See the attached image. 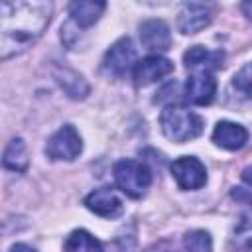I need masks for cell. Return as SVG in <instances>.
Here are the masks:
<instances>
[{
    "mask_svg": "<svg viewBox=\"0 0 252 252\" xmlns=\"http://www.w3.org/2000/svg\"><path fill=\"white\" fill-rule=\"evenodd\" d=\"M53 12V0H2L0 55L8 59L26 51L45 32Z\"/></svg>",
    "mask_w": 252,
    "mask_h": 252,
    "instance_id": "6da1fadb",
    "label": "cell"
},
{
    "mask_svg": "<svg viewBox=\"0 0 252 252\" xmlns=\"http://www.w3.org/2000/svg\"><path fill=\"white\" fill-rule=\"evenodd\" d=\"M159 124H161V132L165 134V138H169L171 142H177V144L197 138L205 126L203 118L199 114H195L189 108L175 106V104H169L161 110Z\"/></svg>",
    "mask_w": 252,
    "mask_h": 252,
    "instance_id": "7a4b0ae2",
    "label": "cell"
},
{
    "mask_svg": "<svg viewBox=\"0 0 252 252\" xmlns=\"http://www.w3.org/2000/svg\"><path fill=\"white\" fill-rule=\"evenodd\" d=\"M116 187L132 199H140L152 185V171L146 163L136 159H120L114 165Z\"/></svg>",
    "mask_w": 252,
    "mask_h": 252,
    "instance_id": "3957f363",
    "label": "cell"
},
{
    "mask_svg": "<svg viewBox=\"0 0 252 252\" xmlns=\"http://www.w3.org/2000/svg\"><path fill=\"white\" fill-rule=\"evenodd\" d=\"M215 16V6L209 0H185L177 12V30L185 35L205 30Z\"/></svg>",
    "mask_w": 252,
    "mask_h": 252,
    "instance_id": "277c9868",
    "label": "cell"
},
{
    "mask_svg": "<svg viewBox=\"0 0 252 252\" xmlns=\"http://www.w3.org/2000/svg\"><path fill=\"white\" fill-rule=\"evenodd\" d=\"M81 150H83V140H81L79 132L75 130V126H71V124L61 126L45 144L47 158H51L55 161H59V159L71 161L81 154Z\"/></svg>",
    "mask_w": 252,
    "mask_h": 252,
    "instance_id": "5b68a950",
    "label": "cell"
},
{
    "mask_svg": "<svg viewBox=\"0 0 252 252\" xmlns=\"http://www.w3.org/2000/svg\"><path fill=\"white\" fill-rule=\"evenodd\" d=\"M134 65H136V51L128 37H120L118 41H114L102 61L104 71L114 79H124Z\"/></svg>",
    "mask_w": 252,
    "mask_h": 252,
    "instance_id": "8992f818",
    "label": "cell"
},
{
    "mask_svg": "<svg viewBox=\"0 0 252 252\" xmlns=\"http://www.w3.org/2000/svg\"><path fill=\"white\" fill-rule=\"evenodd\" d=\"M171 175L177 181V185L185 191H195L201 189L207 183V169L205 165L193 158V156H183L177 158L171 163Z\"/></svg>",
    "mask_w": 252,
    "mask_h": 252,
    "instance_id": "52a82bcc",
    "label": "cell"
},
{
    "mask_svg": "<svg viewBox=\"0 0 252 252\" xmlns=\"http://www.w3.org/2000/svg\"><path fill=\"white\" fill-rule=\"evenodd\" d=\"M217 93V81L209 69H199L195 71L187 83H185V98L193 104L205 106L211 104Z\"/></svg>",
    "mask_w": 252,
    "mask_h": 252,
    "instance_id": "ba28073f",
    "label": "cell"
},
{
    "mask_svg": "<svg viewBox=\"0 0 252 252\" xmlns=\"http://www.w3.org/2000/svg\"><path fill=\"white\" fill-rule=\"evenodd\" d=\"M173 71V63L161 55H148L134 65V81L138 87L152 85L156 81H161Z\"/></svg>",
    "mask_w": 252,
    "mask_h": 252,
    "instance_id": "9c48e42d",
    "label": "cell"
},
{
    "mask_svg": "<svg viewBox=\"0 0 252 252\" xmlns=\"http://www.w3.org/2000/svg\"><path fill=\"white\" fill-rule=\"evenodd\" d=\"M85 207L104 219H116L124 211L122 201L116 197L114 191H110L106 187H100V189H94L93 193H89L85 197Z\"/></svg>",
    "mask_w": 252,
    "mask_h": 252,
    "instance_id": "30bf717a",
    "label": "cell"
},
{
    "mask_svg": "<svg viewBox=\"0 0 252 252\" xmlns=\"http://www.w3.org/2000/svg\"><path fill=\"white\" fill-rule=\"evenodd\" d=\"M140 41L148 51H165L171 45L169 28L161 20H146L140 24Z\"/></svg>",
    "mask_w": 252,
    "mask_h": 252,
    "instance_id": "8fae6325",
    "label": "cell"
},
{
    "mask_svg": "<svg viewBox=\"0 0 252 252\" xmlns=\"http://www.w3.org/2000/svg\"><path fill=\"white\" fill-rule=\"evenodd\" d=\"M248 140V132L244 126L240 124H234V122H219L213 130V142L222 148V150H228V152H234V150H240Z\"/></svg>",
    "mask_w": 252,
    "mask_h": 252,
    "instance_id": "7c38bea8",
    "label": "cell"
},
{
    "mask_svg": "<svg viewBox=\"0 0 252 252\" xmlns=\"http://www.w3.org/2000/svg\"><path fill=\"white\" fill-rule=\"evenodd\" d=\"M106 8V0H71L69 16L81 28H91L98 22Z\"/></svg>",
    "mask_w": 252,
    "mask_h": 252,
    "instance_id": "4fadbf2b",
    "label": "cell"
},
{
    "mask_svg": "<svg viewBox=\"0 0 252 252\" xmlns=\"http://www.w3.org/2000/svg\"><path fill=\"white\" fill-rule=\"evenodd\" d=\"M183 61L187 67H201V69H217L220 67L222 63V53L220 51H209L201 45H193L185 51L183 55Z\"/></svg>",
    "mask_w": 252,
    "mask_h": 252,
    "instance_id": "5bb4252c",
    "label": "cell"
},
{
    "mask_svg": "<svg viewBox=\"0 0 252 252\" xmlns=\"http://www.w3.org/2000/svg\"><path fill=\"white\" fill-rule=\"evenodd\" d=\"M55 79H57V83L61 85V89L71 98H83L89 93L87 81L77 71H71V69H65V67H57L55 69Z\"/></svg>",
    "mask_w": 252,
    "mask_h": 252,
    "instance_id": "9a60e30c",
    "label": "cell"
},
{
    "mask_svg": "<svg viewBox=\"0 0 252 252\" xmlns=\"http://www.w3.org/2000/svg\"><path fill=\"white\" fill-rule=\"evenodd\" d=\"M4 167L12 169V171H26L28 169V150H26V144L22 138H14L10 140V144L6 146L4 150Z\"/></svg>",
    "mask_w": 252,
    "mask_h": 252,
    "instance_id": "2e32d148",
    "label": "cell"
},
{
    "mask_svg": "<svg viewBox=\"0 0 252 252\" xmlns=\"http://www.w3.org/2000/svg\"><path fill=\"white\" fill-rule=\"evenodd\" d=\"M65 250H102V244L87 230H73L65 240Z\"/></svg>",
    "mask_w": 252,
    "mask_h": 252,
    "instance_id": "e0dca14e",
    "label": "cell"
},
{
    "mask_svg": "<svg viewBox=\"0 0 252 252\" xmlns=\"http://www.w3.org/2000/svg\"><path fill=\"white\" fill-rule=\"evenodd\" d=\"M234 244L238 248H252V211L242 215L234 226Z\"/></svg>",
    "mask_w": 252,
    "mask_h": 252,
    "instance_id": "ac0fdd59",
    "label": "cell"
},
{
    "mask_svg": "<svg viewBox=\"0 0 252 252\" xmlns=\"http://www.w3.org/2000/svg\"><path fill=\"white\" fill-rule=\"evenodd\" d=\"M232 87H234L240 94L252 98V63H246L242 69H238V71L234 73V77H232Z\"/></svg>",
    "mask_w": 252,
    "mask_h": 252,
    "instance_id": "d6986e66",
    "label": "cell"
},
{
    "mask_svg": "<svg viewBox=\"0 0 252 252\" xmlns=\"http://www.w3.org/2000/svg\"><path fill=\"white\" fill-rule=\"evenodd\" d=\"M183 246L189 248V250L203 252V250H211L213 248V242H211V236H209L207 230H191V232L185 234Z\"/></svg>",
    "mask_w": 252,
    "mask_h": 252,
    "instance_id": "ffe728a7",
    "label": "cell"
},
{
    "mask_svg": "<svg viewBox=\"0 0 252 252\" xmlns=\"http://www.w3.org/2000/svg\"><path fill=\"white\" fill-rule=\"evenodd\" d=\"M240 10L248 20H252V0H242L240 2Z\"/></svg>",
    "mask_w": 252,
    "mask_h": 252,
    "instance_id": "44dd1931",
    "label": "cell"
},
{
    "mask_svg": "<svg viewBox=\"0 0 252 252\" xmlns=\"http://www.w3.org/2000/svg\"><path fill=\"white\" fill-rule=\"evenodd\" d=\"M242 181L252 189V165H248V167L242 171ZM240 189H242V187H240Z\"/></svg>",
    "mask_w": 252,
    "mask_h": 252,
    "instance_id": "7402d4cb",
    "label": "cell"
},
{
    "mask_svg": "<svg viewBox=\"0 0 252 252\" xmlns=\"http://www.w3.org/2000/svg\"><path fill=\"white\" fill-rule=\"evenodd\" d=\"M140 2H144V4H161V2H165V0H140Z\"/></svg>",
    "mask_w": 252,
    "mask_h": 252,
    "instance_id": "603a6c76",
    "label": "cell"
}]
</instances>
